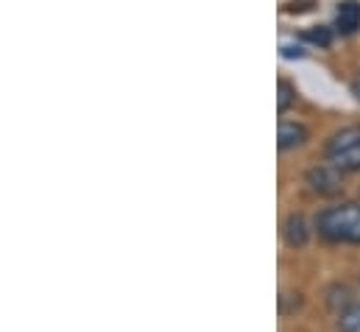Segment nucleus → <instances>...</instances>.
<instances>
[{"mask_svg": "<svg viewBox=\"0 0 360 332\" xmlns=\"http://www.w3.org/2000/svg\"><path fill=\"white\" fill-rule=\"evenodd\" d=\"M327 157L338 170H360V126L335 132L327 143Z\"/></svg>", "mask_w": 360, "mask_h": 332, "instance_id": "obj_2", "label": "nucleus"}, {"mask_svg": "<svg viewBox=\"0 0 360 332\" xmlns=\"http://www.w3.org/2000/svg\"><path fill=\"white\" fill-rule=\"evenodd\" d=\"M335 25L341 34H355L360 28V3L358 0H344L338 6V14H335Z\"/></svg>", "mask_w": 360, "mask_h": 332, "instance_id": "obj_4", "label": "nucleus"}, {"mask_svg": "<svg viewBox=\"0 0 360 332\" xmlns=\"http://www.w3.org/2000/svg\"><path fill=\"white\" fill-rule=\"evenodd\" d=\"M316 229L333 243H360V204H341L319 212Z\"/></svg>", "mask_w": 360, "mask_h": 332, "instance_id": "obj_1", "label": "nucleus"}, {"mask_svg": "<svg viewBox=\"0 0 360 332\" xmlns=\"http://www.w3.org/2000/svg\"><path fill=\"white\" fill-rule=\"evenodd\" d=\"M307 140V129L302 123H282L279 126V148L288 151V148H296Z\"/></svg>", "mask_w": 360, "mask_h": 332, "instance_id": "obj_6", "label": "nucleus"}, {"mask_svg": "<svg viewBox=\"0 0 360 332\" xmlns=\"http://www.w3.org/2000/svg\"><path fill=\"white\" fill-rule=\"evenodd\" d=\"M285 243L290 249H299V246L307 243V221L302 215H290L285 221Z\"/></svg>", "mask_w": 360, "mask_h": 332, "instance_id": "obj_5", "label": "nucleus"}, {"mask_svg": "<svg viewBox=\"0 0 360 332\" xmlns=\"http://www.w3.org/2000/svg\"><path fill=\"white\" fill-rule=\"evenodd\" d=\"M338 327H341V332H360V305H352L349 310L341 313Z\"/></svg>", "mask_w": 360, "mask_h": 332, "instance_id": "obj_7", "label": "nucleus"}, {"mask_svg": "<svg viewBox=\"0 0 360 332\" xmlns=\"http://www.w3.org/2000/svg\"><path fill=\"white\" fill-rule=\"evenodd\" d=\"M307 181L316 193L321 196H333L341 190V176H338V167H313L307 173Z\"/></svg>", "mask_w": 360, "mask_h": 332, "instance_id": "obj_3", "label": "nucleus"}, {"mask_svg": "<svg viewBox=\"0 0 360 332\" xmlns=\"http://www.w3.org/2000/svg\"><path fill=\"white\" fill-rule=\"evenodd\" d=\"M352 89H355V95H358V98H360V76H358V79H355V84H352Z\"/></svg>", "mask_w": 360, "mask_h": 332, "instance_id": "obj_10", "label": "nucleus"}, {"mask_svg": "<svg viewBox=\"0 0 360 332\" xmlns=\"http://www.w3.org/2000/svg\"><path fill=\"white\" fill-rule=\"evenodd\" d=\"M304 37L313 42V45H321V48H327L330 42H333V34H330V28H310V31H304Z\"/></svg>", "mask_w": 360, "mask_h": 332, "instance_id": "obj_8", "label": "nucleus"}, {"mask_svg": "<svg viewBox=\"0 0 360 332\" xmlns=\"http://www.w3.org/2000/svg\"><path fill=\"white\" fill-rule=\"evenodd\" d=\"M293 87L288 82H279V109H288L290 106V101H293Z\"/></svg>", "mask_w": 360, "mask_h": 332, "instance_id": "obj_9", "label": "nucleus"}]
</instances>
